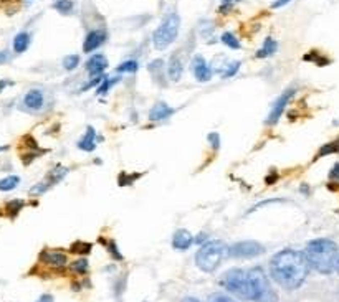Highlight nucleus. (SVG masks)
Returning a JSON list of instances; mask_svg holds the SVG:
<instances>
[{
    "mask_svg": "<svg viewBox=\"0 0 339 302\" xmlns=\"http://www.w3.org/2000/svg\"><path fill=\"white\" fill-rule=\"evenodd\" d=\"M270 272L276 284H280L283 289L293 291L308 278L309 266L301 251L283 250L270 261Z\"/></svg>",
    "mask_w": 339,
    "mask_h": 302,
    "instance_id": "f257e3e1",
    "label": "nucleus"
},
{
    "mask_svg": "<svg viewBox=\"0 0 339 302\" xmlns=\"http://www.w3.org/2000/svg\"><path fill=\"white\" fill-rule=\"evenodd\" d=\"M304 258L309 267L321 274H329L334 271L336 261L339 256L337 244L326 238H318L309 241L304 250Z\"/></svg>",
    "mask_w": 339,
    "mask_h": 302,
    "instance_id": "f03ea898",
    "label": "nucleus"
},
{
    "mask_svg": "<svg viewBox=\"0 0 339 302\" xmlns=\"http://www.w3.org/2000/svg\"><path fill=\"white\" fill-rule=\"evenodd\" d=\"M220 286L230 294L240 297L243 300H255L253 283L248 271L243 269H230L220 278Z\"/></svg>",
    "mask_w": 339,
    "mask_h": 302,
    "instance_id": "7ed1b4c3",
    "label": "nucleus"
},
{
    "mask_svg": "<svg viewBox=\"0 0 339 302\" xmlns=\"http://www.w3.org/2000/svg\"><path fill=\"white\" fill-rule=\"evenodd\" d=\"M227 246L225 243L214 239L202 244V248L195 255V264L203 272H214L220 266L223 258L227 256Z\"/></svg>",
    "mask_w": 339,
    "mask_h": 302,
    "instance_id": "20e7f679",
    "label": "nucleus"
},
{
    "mask_svg": "<svg viewBox=\"0 0 339 302\" xmlns=\"http://www.w3.org/2000/svg\"><path fill=\"white\" fill-rule=\"evenodd\" d=\"M180 29V18L175 12L169 13L161 22V25L152 33V43L155 50H166L169 45L174 43L177 38V33Z\"/></svg>",
    "mask_w": 339,
    "mask_h": 302,
    "instance_id": "39448f33",
    "label": "nucleus"
},
{
    "mask_svg": "<svg viewBox=\"0 0 339 302\" xmlns=\"http://www.w3.org/2000/svg\"><path fill=\"white\" fill-rule=\"evenodd\" d=\"M250 278L253 283V291H255V300L253 302H278V296L273 291V287L268 283L267 274L263 272L262 267H252L248 269Z\"/></svg>",
    "mask_w": 339,
    "mask_h": 302,
    "instance_id": "423d86ee",
    "label": "nucleus"
},
{
    "mask_svg": "<svg viewBox=\"0 0 339 302\" xmlns=\"http://www.w3.org/2000/svg\"><path fill=\"white\" fill-rule=\"evenodd\" d=\"M265 253V248L256 241H239L232 244L227 250V256L237 258V259H247V258H256Z\"/></svg>",
    "mask_w": 339,
    "mask_h": 302,
    "instance_id": "0eeeda50",
    "label": "nucleus"
},
{
    "mask_svg": "<svg viewBox=\"0 0 339 302\" xmlns=\"http://www.w3.org/2000/svg\"><path fill=\"white\" fill-rule=\"evenodd\" d=\"M295 93H296V89H295V88H290V89H286V91H283V94L280 96V98L275 99L273 106H271V111H270L268 118H267V124H268V126H275L276 122L280 121L281 114L284 113V109H286L288 102H290L291 98L295 96Z\"/></svg>",
    "mask_w": 339,
    "mask_h": 302,
    "instance_id": "6e6552de",
    "label": "nucleus"
},
{
    "mask_svg": "<svg viewBox=\"0 0 339 302\" xmlns=\"http://www.w3.org/2000/svg\"><path fill=\"white\" fill-rule=\"evenodd\" d=\"M40 261L46 266L55 267V269H62V267L66 266L68 258L65 253L58 251V250H43L42 253H40Z\"/></svg>",
    "mask_w": 339,
    "mask_h": 302,
    "instance_id": "1a4fd4ad",
    "label": "nucleus"
},
{
    "mask_svg": "<svg viewBox=\"0 0 339 302\" xmlns=\"http://www.w3.org/2000/svg\"><path fill=\"white\" fill-rule=\"evenodd\" d=\"M192 73L195 79L200 81V83H207V81L212 79V68L207 65V61L200 54L194 57L192 60Z\"/></svg>",
    "mask_w": 339,
    "mask_h": 302,
    "instance_id": "9d476101",
    "label": "nucleus"
},
{
    "mask_svg": "<svg viewBox=\"0 0 339 302\" xmlns=\"http://www.w3.org/2000/svg\"><path fill=\"white\" fill-rule=\"evenodd\" d=\"M106 40V33L101 32V30H93L86 35L85 38V43H83V51L85 53H90V51H94L98 50V48L105 43Z\"/></svg>",
    "mask_w": 339,
    "mask_h": 302,
    "instance_id": "9b49d317",
    "label": "nucleus"
},
{
    "mask_svg": "<svg viewBox=\"0 0 339 302\" xmlns=\"http://www.w3.org/2000/svg\"><path fill=\"white\" fill-rule=\"evenodd\" d=\"M43 93L40 89H30L23 98V106L29 111H40L43 107Z\"/></svg>",
    "mask_w": 339,
    "mask_h": 302,
    "instance_id": "f8f14e48",
    "label": "nucleus"
},
{
    "mask_svg": "<svg viewBox=\"0 0 339 302\" xmlns=\"http://www.w3.org/2000/svg\"><path fill=\"white\" fill-rule=\"evenodd\" d=\"M106 68H108V60L103 54H93L86 63V70L91 76H101Z\"/></svg>",
    "mask_w": 339,
    "mask_h": 302,
    "instance_id": "ddd939ff",
    "label": "nucleus"
},
{
    "mask_svg": "<svg viewBox=\"0 0 339 302\" xmlns=\"http://www.w3.org/2000/svg\"><path fill=\"white\" fill-rule=\"evenodd\" d=\"M194 243V236L187 230H177L172 236V246L179 251H186Z\"/></svg>",
    "mask_w": 339,
    "mask_h": 302,
    "instance_id": "4468645a",
    "label": "nucleus"
},
{
    "mask_svg": "<svg viewBox=\"0 0 339 302\" xmlns=\"http://www.w3.org/2000/svg\"><path fill=\"white\" fill-rule=\"evenodd\" d=\"M174 114V109L169 107L166 102H155V104L151 107V111H149V119H151L152 122L155 121H164L167 119L169 116Z\"/></svg>",
    "mask_w": 339,
    "mask_h": 302,
    "instance_id": "2eb2a0df",
    "label": "nucleus"
},
{
    "mask_svg": "<svg viewBox=\"0 0 339 302\" xmlns=\"http://www.w3.org/2000/svg\"><path fill=\"white\" fill-rule=\"evenodd\" d=\"M76 146L81 150H85V152H93L94 147H96V130H94L91 126H88L85 135L78 141Z\"/></svg>",
    "mask_w": 339,
    "mask_h": 302,
    "instance_id": "dca6fc26",
    "label": "nucleus"
},
{
    "mask_svg": "<svg viewBox=\"0 0 339 302\" xmlns=\"http://www.w3.org/2000/svg\"><path fill=\"white\" fill-rule=\"evenodd\" d=\"M180 76H182V61L177 54H172L167 65V78L174 81V83H177Z\"/></svg>",
    "mask_w": 339,
    "mask_h": 302,
    "instance_id": "f3484780",
    "label": "nucleus"
},
{
    "mask_svg": "<svg viewBox=\"0 0 339 302\" xmlns=\"http://www.w3.org/2000/svg\"><path fill=\"white\" fill-rule=\"evenodd\" d=\"M66 175H68V169H66V167H63V166H55V167H53L50 172H48V175H46L45 183L48 185V187H53L55 183L62 182Z\"/></svg>",
    "mask_w": 339,
    "mask_h": 302,
    "instance_id": "a211bd4d",
    "label": "nucleus"
},
{
    "mask_svg": "<svg viewBox=\"0 0 339 302\" xmlns=\"http://www.w3.org/2000/svg\"><path fill=\"white\" fill-rule=\"evenodd\" d=\"M276 50H278L276 40H273L271 37H267L265 42H263V45H262V48H260L258 51H256L255 57L256 58H268V57H271V54H275Z\"/></svg>",
    "mask_w": 339,
    "mask_h": 302,
    "instance_id": "6ab92c4d",
    "label": "nucleus"
},
{
    "mask_svg": "<svg viewBox=\"0 0 339 302\" xmlns=\"http://www.w3.org/2000/svg\"><path fill=\"white\" fill-rule=\"evenodd\" d=\"M30 33L27 32H20L15 35V38H13V51L15 53H23L27 51V48L30 46Z\"/></svg>",
    "mask_w": 339,
    "mask_h": 302,
    "instance_id": "aec40b11",
    "label": "nucleus"
},
{
    "mask_svg": "<svg viewBox=\"0 0 339 302\" xmlns=\"http://www.w3.org/2000/svg\"><path fill=\"white\" fill-rule=\"evenodd\" d=\"M337 152H339V139L331 141V142H328V144H324V146H323L320 150H318V154H316V157H315V160L321 159V157H324V155L337 154Z\"/></svg>",
    "mask_w": 339,
    "mask_h": 302,
    "instance_id": "412c9836",
    "label": "nucleus"
},
{
    "mask_svg": "<svg viewBox=\"0 0 339 302\" xmlns=\"http://www.w3.org/2000/svg\"><path fill=\"white\" fill-rule=\"evenodd\" d=\"M23 207H25L23 200H12V202H9L5 205V215L9 218H15Z\"/></svg>",
    "mask_w": 339,
    "mask_h": 302,
    "instance_id": "4be33fe9",
    "label": "nucleus"
},
{
    "mask_svg": "<svg viewBox=\"0 0 339 302\" xmlns=\"http://www.w3.org/2000/svg\"><path fill=\"white\" fill-rule=\"evenodd\" d=\"M91 250H93V244H91V243H86V241H74V243L71 244V248H70L71 253H74V255H80V256L90 255Z\"/></svg>",
    "mask_w": 339,
    "mask_h": 302,
    "instance_id": "5701e85b",
    "label": "nucleus"
},
{
    "mask_svg": "<svg viewBox=\"0 0 339 302\" xmlns=\"http://www.w3.org/2000/svg\"><path fill=\"white\" fill-rule=\"evenodd\" d=\"M53 9L60 13H63V15H70L74 9V2L73 0H57V2L53 4Z\"/></svg>",
    "mask_w": 339,
    "mask_h": 302,
    "instance_id": "b1692460",
    "label": "nucleus"
},
{
    "mask_svg": "<svg viewBox=\"0 0 339 302\" xmlns=\"http://www.w3.org/2000/svg\"><path fill=\"white\" fill-rule=\"evenodd\" d=\"M101 243H103L105 246H106V250H108V253L111 255V258L113 259H118V261H123V255L119 253V250H118V244L113 241V239H106V238H101L99 239Z\"/></svg>",
    "mask_w": 339,
    "mask_h": 302,
    "instance_id": "393cba45",
    "label": "nucleus"
},
{
    "mask_svg": "<svg viewBox=\"0 0 339 302\" xmlns=\"http://www.w3.org/2000/svg\"><path fill=\"white\" fill-rule=\"evenodd\" d=\"M220 42L223 43V45H227L228 48H232V50H240V42H239V38H237L233 33H230V32H225V33H222V37H220Z\"/></svg>",
    "mask_w": 339,
    "mask_h": 302,
    "instance_id": "a878e982",
    "label": "nucleus"
},
{
    "mask_svg": "<svg viewBox=\"0 0 339 302\" xmlns=\"http://www.w3.org/2000/svg\"><path fill=\"white\" fill-rule=\"evenodd\" d=\"M20 183V178L17 175H10V177H5L0 180V191H10L17 187Z\"/></svg>",
    "mask_w": 339,
    "mask_h": 302,
    "instance_id": "bb28decb",
    "label": "nucleus"
},
{
    "mask_svg": "<svg viewBox=\"0 0 339 302\" xmlns=\"http://www.w3.org/2000/svg\"><path fill=\"white\" fill-rule=\"evenodd\" d=\"M70 269H71L74 274H86L88 269H90V263H88L86 258H80V259L74 261V263H71Z\"/></svg>",
    "mask_w": 339,
    "mask_h": 302,
    "instance_id": "cd10ccee",
    "label": "nucleus"
},
{
    "mask_svg": "<svg viewBox=\"0 0 339 302\" xmlns=\"http://www.w3.org/2000/svg\"><path fill=\"white\" fill-rule=\"evenodd\" d=\"M138 70H139V65H138V61L136 60H126L116 68L118 73H131V74L136 73Z\"/></svg>",
    "mask_w": 339,
    "mask_h": 302,
    "instance_id": "c85d7f7f",
    "label": "nucleus"
},
{
    "mask_svg": "<svg viewBox=\"0 0 339 302\" xmlns=\"http://www.w3.org/2000/svg\"><path fill=\"white\" fill-rule=\"evenodd\" d=\"M304 61H313V63L320 65V66L329 65V60H328L326 57H323V54H320L316 50L309 51L308 54H304Z\"/></svg>",
    "mask_w": 339,
    "mask_h": 302,
    "instance_id": "c756f323",
    "label": "nucleus"
},
{
    "mask_svg": "<svg viewBox=\"0 0 339 302\" xmlns=\"http://www.w3.org/2000/svg\"><path fill=\"white\" fill-rule=\"evenodd\" d=\"M240 61H230V63L225 66V70L222 71V78H232L235 76L237 73L240 70Z\"/></svg>",
    "mask_w": 339,
    "mask_h": 302,
    "instance_id": "7c9ffc66",
    "label": "nucleus"
},
{
    "mask_svg": "<svg viewBox=\"0 0 339 302\" xmlns=\"http://www.w3.org/2000/svg\"><path fill=\"white\" fill-rule=\"evenodd\" d=\"M80 65V57L78 54H68L63 58V68L66 71H73L74 68Z\"/></svg>",
    "mask_w": 339,
    "mask_h": 302,
    "instance_id": "2f4dec72",
    "label": "nucleus"
},
{
    "mask_svg": "<svg viewBox=\"0 0 339 302\" xmlns=\"http://www.w3.org/2000/svg\"><path fill=\"white\" fill-rule=\"evenodd\" d=\"M119 81V78H103V83H99V88H98V94H106L108 91H110V88L114 85V83H118Z\"/></svg>",
    "mask_w": 339,
    "mask_h": 302,
    "instance_id": "473e14b6",
    "label": "nucleus"
},
{
    "mask_svg": "<svg viewBox=\"0 0 339 302\" xmlns=\"http://www.w3.org/2000/svg\"><path fill=\"white\" fill-rule=\"evenodd\" d=\"M207 141H208V144L212 146V149L215 150H219V147H220V135L217 134V132H210L208 135H207Z\"/></svg>",
    "mask_w": 339,
    "mask_h": 302,
    "instance_id": "72a5a7b5",
    "label": "nucleus"
},
{
    "mask_svg": "<svg viewBox=\"0 0 339 302\" xmlns=\"http://www.w3.org/2000/svg\"><path fill=\"white\" fill-rule=\"evenodd\" d=\"M50 187L46 185L45 182H40V183H37V185H33V187L30 188V195H42V194H45L46 190H48Z\"/></svg>",
    "mask_w": 339,
    "mask_h": 302,
    "instance_id": "f704fd0d",
    "label": "nucleus"
},
{
    "mask_svg": "<svg viewBox=\"0 0 339 302\" xmlns=\"http://www.w3.org/2000/svg\"><path fill=\"white\" fill-rule=\"evenodd\" d=\"M281 202H284V200H281V198H271V200L260 202V203H256L253 208H250V210H248V213H253L255 210H258V208H262V207H267V205H270V203H281Z\"/></svg>",
    "mask_w": 339,
    "mask_h": 302,
    "instance_id": "c9c22d12",
    "label": "nucleus"
},
{
    "mask_svg": "<svg viewBox=\"0 0 339 302\" xmlns=\"http://www.w3.org/2000/svg\"><path fill=\"white\" fill-rule=\"evenodd\" d=\"M208 302H235V300L228 296H223V294H214V296L208 299Z\"/></svg>",
    "mask_w": 339,
    "mask_h": 302,
    "instance_id": "e433bc0d",
    "label": "nucleus"
},
{
    "mask_svg": "<svg viewBox=\"0 0 339 302\" xmlns=\"http://www.w3.org/2000/svg\"><path fill=\"white\" fill-rule=\"evenodd\" d=\"M329 178H331V180H339V163H334V167L331 169Z\"/></svg>",
    "mask_w": 339,
    "mask_h": 302,
    "instance_id": "4c0bfd02",
    "label": "nucleus"
},
{
    "mask_svg": "<svg viewBox=\"0 0 339 302\" xmlns=\"http://www.w3.org/2000/svg\"><path fill=\"white\" fill-rule=\"evenodd\" d=\"M194 241H195V244H203V243H207V241H208V238H207L205 233H200L199 236H195V238H194Z\"/></svg>",
    "mask_w": 339,
    "mask_h": 302,
    "instance_id": "58836bf2",
    "label": "nucleus"
},
{
    "mask_svg": "<svg viewBox=\"0 0 339 302\" xmlns=\"http://www.w3.org/2000/svg\"><path fill=\"white\" fill-rule=\"evenodd\" d=\"M276 180H278V174H276V172H271L270 175H267L265 183H267V185H271V183H275Z\"/></svg>",
    "mask_w": 339,
    "mask_h": 302,
    "instance_id": "ea45409f",
    "label": "nucleus"
},
{
    "mask_svg": "<svg viewBox=\"0 0 339 302\" xmlns=\"http://www.w3.org/2000/svg\"><path fill=\"white\" fill-rule=\"evenodd\" d=\"M288 2H291V0H275V2L271 4V9H280V7H284Z\"/></svg>",
    "mask_w": 339,
    "mask_h": 302,
    "instance_id": "a19ab883",
    "label": "nucleus"
},
{
    "mask_svg": "<svg viewBox=\"0 0 339 302\" xmlns=\"http://www.w3.org/2000/svg\"><path fill=\"white\" fill-rule=\"evenodd\" d=\"M9 60H10V54H9V51H7V50L0 51V65L7 63V61H9Z\"/></svg>",
    "mask_w": 339,
    "mask_h": 302,
    "instance_id": "79ce46f5",
    "label": "nucleus"
},
{
    "mask_svg": "<svg viewBox=\"0 0 339 302\" xmlns=\"http://www.w3.org/2000/svg\"><path fill=\"white\" fill-rule=\"evenodd\" d=\"M37 302H53V296H50V294H43L42 297H38Z\"/></svg>",
    "mask_w": 339,
    "mask_h": 302,
    "instance_id": "37998d69",
    "label": "nucleus"
},
{
    "mask_svg": "<svg viewBox=\"0 0 339 302\" xmlns=\"http://www.w3.org/2000/svg\"><path fill=\"white\" fill-rule=\"evenodd\" d=\"M12 85V81H7V79H0V93L4 91V89L7 88V86H10Z\"/></svg>",
    "mask_w": 339,
    "mask_h": 302,
    "instance_id": "c03bdc74",
    "label": "nucleus"
},
{
    "mask_svg": "<svg viewBox=\"0 0 339 302\" xmlns=\"http://www.w3.org/2000/svg\"><path fill=\"white\" fill-rule=\"evenodd\" d=\"M237 2H240V0H222V4H225V5H235Z\"/></svg>",
    "mask_w": 339,
    "mask_h": 302,
    "instance_id": "a18cd8bd",
    "label": "nucleus"
},
{
    "mask_svg": "<svg viewBox=\"0 0 339 302\" xmlns=\"http://www.w3.org/2000/svg\"><path fill=\"white\" fill-rule=\"evenodd\" d=\"M182 302H200L199 299H195V297H186Z\"/></svg>",
    "mask_w": 339,
    "mask_h": 302,
    "instance_id": "49530a36",
    "label": "nucleus"
},
{
    "mask_svg": "<svg viewBox=\"0 0 339 302\" xmlns=\"http://www.w3.org/2000/svg\"><path fill=\"white\" fill-rule=\"evenodd\" d=\"M334 271L339 274V256H337V261H336V266H334Z\"/></svg>",
    "mask_w": 339,
    "mask_h": 302,
    "instance_id": "de8ad7c7",
    "label": "nucleus"
},
{
    "mask_svg": "<svg viewBox=\"0 0 339 302\" xmlns=\"http://www.w3.org/2000/svg\"><path fill=\"white\" fill-rule=\"evenodd\" d=\"M7 147H0V152H2V150H5Z\"/></svg>",
    "mask_w": 339,
    "mask_h": 302,
    "instance_id": "09e8293b",
    "label": "nucleus"
}]
</instances>
